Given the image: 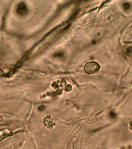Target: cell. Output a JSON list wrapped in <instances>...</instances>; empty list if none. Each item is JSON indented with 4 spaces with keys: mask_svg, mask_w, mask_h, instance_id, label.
<instances>
[{
    "mask_svg": "<svg viewBox=\"0 0 132 149\" xmlns=\"http://www.w3.org/2000/svg\"><path fill=\"white\" fill-rule=\"evenodd\" d=\"M130 129L132 130V125L131 124H130V126L129 127Z\"/></svg>",
    "mask_w": 132,
    "mask_h": 149,
    "instance_id": "277c9868",
    "label": "cell"
},
{
    "mask_svg": "<svg viewBox=\"0 0 132 149\" xmlns=\"http://www.w3.org/2000/svg\"><path fill=\"white\" fill-rule=\"evenodd\" d=\"M100 65L95 61L87 63L84 67V71L88 74H91L98 72L100 69Z\"/></svg>",
    "mask_w": 132,
    "mask_h": 149,
    "instance_id": "6da1fadb",
    "label": "cell"
},
{
    "mask_svg": "<svg viewBox=\"0 0 132 149\" xmlns=\"http://www.w3.org/2000/svg\"><path fill=\"white\" fill-rule=\"evenodd\" d=\"M10 133H8V134H3L0 135V141L2 140V139H5L6 137L9 136H10Z\"/></svg>",
    "mask_w": 132,
    "mask_h": 149,
    "instance_id": "7a4b0ae2",
    "label": "cell"
},
{
    "mask_svg": "<svg viewBox=\"0 0 132 149\" xmlns=\"http://www.w3.org/2000/svg\"><path fill=\"white\" fill-rule=\"evenodd\" d=\"M110 117L114 118L116 117V115L114 112H111L110 114Z\"/></svg>",
    "mask_w": 132,
    "mask_h": 149,
    "instance_id": "3957f363",
    "label": "cell"
}]
</instances>
